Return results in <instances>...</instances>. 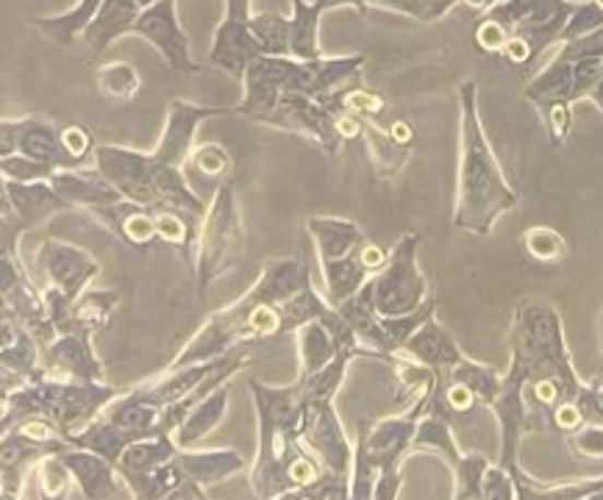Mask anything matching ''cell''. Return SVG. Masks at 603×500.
Instances as JSON below:
<instances>
[{
    "label": "cell",
    "mask_w": 603,
    "mask_h": 500,
    "mask_svg": "<svg viewBox=\"0 0 603 500\" xmlns=\"http://www.w3.org/2000/svg\"><path fill=\"white\" fill-rule=\"evenodd\" d=\"M512 359L525 370V406L531 428L548 422L559 406L574 403L584 381L567 350L561 314L548 300H529L515 311Z\"/></svg>",
    "instance_id": "1"
},
{
    "label": "cell",
    "mask_w": 603,
    "mask_h": 500,
    "mask_svg": "<svg viewBox=\"0 0 603 500\" xmlns=\"http://www.w3.org/2000/svg\"><path fill=\"white\" fill-rule=\"evenodd\" d=\"M462 109V142H459V181L453 226L464 234L489 237L495 223L520 203V192L500 167L482 117H478V86L464 81L459 90Z\"/></svg>",
    "instance_id": "2"
},
{
    "label": "cell",
    "mask_w": 603,
    "mask_h": 500,
    "mask_svg": "<svg viewBox=\"0 0 603 500\" xmlns=\"http://www.w3.org/2000/svg\"><path fill=\"white\" fill-rule=\"evenodd\" d=\"M257 397L259 448L257 462L250 467V489L259 500H275L289 492V467L309 448L300 442V392L293 386H270L250 381Z\"/></svg>",
    "instance_id": "3"
},
{
    "label": "cell",
    "mask_w": 603,
    "mask_h": 500,
    "mask_svg": "<svg viewBox=\"0 0 603 500\" xmlns=\"http://www.w3.org/2000/svg\"><path fill=\"white\" fill-rule=\"evenodd\" d=\"M601 70L603 59H565L556 53L548 68L540 70L525 84L523 95L543 117L551 147H565L570 129H574V104L590 100Z\"/></svg>",
    "instance_id": "4"
},
{
    "label": "cell",
    "mask_w": 603,
    "mask_h": 500,
    "mask_svg": "<svg viewBox=\"0 0 603 500\" xmlns=\"http://www.w3.org/2000/svg\"><path fill=\"white\" fill-rule=\"evenodd\" d=\"M243 248L245 226L237 206V190H234L232 181H220L214 201L209 203L206 214H203L196 242V257H192L198 289L206 293L214 281L232 273L239 264V259H243Z\"/></svg>",
    "instance_id": "5"
},
{
    "label": "cell",
    "mask_w": 603,
    "mask_h": 500,
    "mask_svg": "<svg viewBox=\"0 0 603 500\" xmlns=\"http://www.w3.org/2000/svg\"><path fill=\"white\" fill-rule=\"evenodd\" d=\"M417 248L421 237L403 234L385 267L362 287L378 318H406L428 300V281L417 267Z\"/></svg>",
    "instance_id": "6"
},
{
    "label": "cell",
    "mask_w": 603,
    "mask_h": 500,
    "mask_svg": "<svg viewBox=\"0 0 603 500\" xmlns=\"http://www.w3.org/2000/svg\"><path fill=\"white\" fill-rule=\"evenodd\" d=\"M45 267L50 273V289L45 293V303H48L50 323L59 331L70 306L86 293V284L98 275L100 267L90 253H84L75 245L56 242V239L45 242Z\"/></svg>",
    "instance_id": "7"
},
{
    "label": "cell",
    "mask_w": 603,
    "mask_h": 500,
    "mask_svg": "<svg viewBox=\"0 0 603 500\" xmlns=\"http://www.w3.org/2000/svg\"><path fill=\"white\" fill-rule=\"evenodd\" d=\"M576 7L579 3H574V0H500L475 23L473 39L484 53H500L515 28L525 23L570 17Z\"/></svg>",
    "instance_id": "8"
},
{
    "label": "cell",
    "mask_w": 603,
    "mask_h": 500,
    "mask_svg": "<svg viewBox=\"0 0 603 500\" xmlns=\"http://www.w3.org/2000/svg\"><path fill=\"white\" fill-rule=\"evenodd\" d=\"M134 34H140L147 43L156 45L158 53L165 56V61L176 73L192 75L201 70V64L192 61V56H189L187 34H184L176 17V0H156L153 7L142 9L140 17H137Z\"/></svg>",
    "instance_id": "9"
},
{
    "label": "cell",
    "mask_w": 603,
    "mask_h": 500,
    "mask_svg": "<svg viewBox=\"0 0 603 500\" xmlns=\"http://www.w3.org/2000/svg\"><path fill=\"white\" fill-rule=\"evenodd\" d=\"M306 228H309L311 239H315L320 267H326V264L351 262V259L359 257L362 250L367 248V242H370L356 223L342 221V217H326V214L309 217Z\"/></svg>",
    "instance_id": "10"
},
{
    "label": "cell",
    "mask_w": 603,
    "mask_h": 500,
    "mask_svg": "<svg viewBox=\"0 0 603 500\" xmlns=\"http://www.w3.org/2000/svg\"><path fill=\"white\" fill-rule=\"evenodd\" d=\"M50 187L61 195L68 206H81L86 212L122 201L120 192L104 178L98 167H70L50 176Z\"/></svg>",
    "instance_id": "11"
},
{
    "label": "cell",
    "mask_w": 603,
    "mask_h": 500,
    "mask_svg": "<svg viewBox=\"0 0 603 500\" xmlns=\"http://www.w3.org/2000/svg\"><path fill=\"white\" fill-rule=\"evenodd\" d=\"M259 56H264V48L257 39V34H253V28H250V20H245V23L223 20V25L217 28V37H214L209 61L243 79L250 61H257Z\"/></svg>",
    "instance_id": "12"
},
{
    "label": "cell",
    "mask_w": 603,
    "mask_h": 500,
    "mask_svg": "<svg viewBox=\"0 0 603 500\" xmlns=\"http://www.w3.org/2000/svg\"><path fill=\"white\" fill-rule=\"evenodd\" d=\"M61 462L68 464L70 476L79 484L86 500H111L120 492V473L111 462L92 451H81V448H70V451L59 453Z\"/></svg>",
    "instance_id": "13"
},
{
    "label": "cell",
    "mask_w": 603,
    "mask_h": 500,
    "mask_svg": "<svg viewBox=\"0 0 603 500\" xmlns=\"http://www.w3.org/2000/svg\"><path fill=\"white\" fill-rule=\"evenodd\" d=\"M401 354L412 356V359L421 361L423 367H428V370L434 372L451 370L457 361L464 359L462 348H459L457 342H453V336L437 323V318L423 323L415 334L409 336V340L403 342Z\"/></svg>",
    "instance_id": "14"
},
{
    "label": "cell",
    "mask_w": 603,
    "mask_h": 500,
    "mask_svg": "<svg viewBox=\"0 0 603 500\" xmlns=\"http://www.w3.org/2000/svg\"><path fill=\"white\" fill-rule=\"evenodd\" d=\"M50 367L59 372L61 379L73 381H104V367L95 359L86 334H59L48 345Z\"/></svg>",
    "instance_id": "15"
},
{
    "label": "cell",
    "mask_w": 603,
    "mask_h": 500,
    "mask_svg": "<svg viewBox=\"0 0 603 500\" xmlns=\"http://www.w3.org/2000/svg\"><path fill=\"white\" fill-rule=\"evenodd\" d=\"M92 217L100 221L104 226H109L111 231L120 234L122 239L134 248H145V245L156 242V217L147 206H140V203L131 201H117L111 206L92 209Z\"/></svg>",
    "instance_id": "16"
},
{
    "label": "cell",
    "mask_w": 603,
    "mask_h": 500,
    "mask_svg": "<svg viewBox=\"0 0 603 500\" xmlns=\"http://www.w3.org/2000/svg\"><path fill=\"white\" fill-rule=\"evenodd\" d=\"M140 12L142 9L137 7V0H104L98 14H95V20H92L90 28L84 31V37L81 39L90 45L95 56L104 53L115 39L126 37V34H134Z\"/></svg>",
    "instance_id": "17"
},
{
    "label": "cell",
    "mask_w": 603,
    "mask_h": 500,
    "mask_svg": "<svg viewBox=\"0 0 603 500\" xmlns=\"http://www.w3.org/2000/svg\"><path fill=\"white\" fill-rule=\"evenodd\" d=\"M228 395H232V386L223 384L214 392H209L203 401H198L192 409L184 415V420L178 422V428L173 431V442L178 445V451H189L198 440H203L209 431L217 428V422L223 420L228 409Z\"/></svg>",
    "instance_id": "18"
},
{
    "label": "cell",
    "mask_w": 603,
    "mask_h": 500,
    "mask_svg": "<svg viewBox=\"0 0 603 500\" xmlns=\"http://www.w3.org/2000/svg\"><path fill=\"white\" fill-rule=\"evenodd\" d=\"M176 462L181 464L184 476L192 478L201 487L226 481L228 476L239 473L245 467V459L232 448H212V451H178Z\"/></svg>",
    "instance_id": "19"
},
{
    "label": "cell",
    "mask_w": 603,
    "mask_h": 500,
    "mask_svg": "<svg viewBox=\"0 0 603 500\" xmlns=\"http://www.w3.org/2000/svg\"><path fill=\"white\" fill-rule=\"evenodd\" d=\"M178 456V445L173 442V433H156V437H145V440L131 442L122 456L117 459V473L126 484L134 478L147 476L151 471L162 467V464L173 462Z\"/></svg>",
    "instance_id": "20"
},
{
    "label": "cell",
    "mask_w": 603,
    "mask_h": 500,
    "mask_svg": "<svg viewBox=\"0 0 603 500\" xmlns=\"http://www.w3.org/2000/svg\"><path fill=\"white\" fill-rule=\"evenodd\" d=\"M117 306V293H92L86 289L73 306H70L68 318L59 325V334H86L92 336L100 331L109 320V314Z\"/></svg>",
    "instance_id": "21"
},
{
    "label": "cell",
    "mask_w": 603,
    "mask_h": 500,
    "mask_svg": "<svg viewBox=\"0 0 603 500\" xmlns=\"http://www.w3.org/2000/svg\"><path fill=\"white\" fill-rule=\"evenodd\" d=\"M298 350H300V379L311 376V372L323 370L329 361H334V356L340 354L342 348L340 340L334 336V331L326 323H306L300 325L298 331Z\"/></svg>",
    "instance_id": "22"
},
{
    "label": "cell",
    "mask_w": 603,
    "mask_h": 500,
    "mask_svg": "<svg viewBox=\"0 0 603 500\" xmlns=\"http://www.w3.org/2000/svg\"><path fill=\"white\" fill-rule=\"evenodd\" d=\"M437 376L439 379L451 381V384L464 386V390L478 401V406H493L495 397H498L500 392V381H504V376H498L493 367L478 365V361L468 359V356H464L462 361H457L451 370L437 372Z\"/></svg>",
    "instance_id": "23"
},
{
    "label": "cell",
    "mask_w": 603,
    "mask_h": 500,
    "mask_svg": "<svg viewBox=\"0 0 603 500\" xmlns=\"http://www.w3.org/2000/svg\"><path fill=\"white\" fill-rule=\"evenodd\" d=\"M100 3H104V0H79V7H75L70 14H61V17H54V20H39L37 25H43L45 34L56 37L59 43L73 45L75 39L84 37V31L90 28V23L95 20Z\"/></svg>",
    "instance_id": "24"
},
{
    "label": "cell",
    "mask_w": 603,
    "mask_h": 500,
    "mask_svg": "<svg viewBox=\"0 0 603 500\" xmlns=\"http://www.w3.org/2000/svg\"><path fill=\"white\" fill-rule=\"evenodd\" d=\"M140 86V70L129 61H115V64H106V68L98 70V92L106 100L122 104V100L137 98Z\"/></svg>",
    "instance_id": "25"
},
{
    "label": "cell",
    "mask_w": 603,
    "mask_h": 500,
    "mask_svg": "<svg viewBox=\"0 0 603 500\" xmlns=\"http://www.w3.org/2000/svg\"><path fill=\"white\" fill-rule=\"evenodd\" d=\"M489 462L482 453H462L457 464H453V476H457V487H453V500H484V473H487Z\"/></svg>",
    "instance_id": "26"
},
{
    "label": "cell",
    "mask_w": 603,
    "mask_h": 500,
    "mask_svg": "<svg viewBox=\"0 0 603 500\" xmlns=\"http://www.w3.org/2000/svg\"><path fill=\"white\" fill-rule=\"evenodd\" d=\"M250 28H253L259 43H262L264 56H289V37H293L289 17L257 14V17H250Z\"/></svg>",
    "instance_id": "27"
},
{
    "label": "cell",
    "mask_w": 603,
    "mask_h": 500,
    "mask_svg": "<svg viewBox=\"0 0 603 500\" xmlns=\"http://www.w3.org/2000/svg\"><path fill=\"white\" fill-rule=\"evenodd\" d=\"M523 248L531 259H536V262H545V264L561 262V259L567 257L565 237H561L556 228H548V226L525 228Z\"/></svg>",
    "instance_id": "28"
},
{
    "label": "cell",
    "mask_w": 603,
    "mask_h": 500,
    "mask_svg": "<svg viewBox=\"0 0 603 500\" xmlns=\"http://www.w3.org/2000/svg\"><path fill=\"white\" fill-rule=\"evenodd\" d=\"M189 162L209 181H226V176L232 172V153L223 145H217V142H206V145L196 147Z\"/></svg>",
    "instance_id": "29"
},
{
    "label": "cell",
    "mask_w": 603,
    "mask_h": 500,
    "mask_svg": "<svg viewBox=\"0 0 603 500\" xmlns=\"http://www.w3.org/2000/svg\"><path fill=\"white\" fill-rule=\"evenodd\" d=\"M73 476H70L68 464L61 462V456H48L39 464V484H43V498L45 500H64L68 498V489Z\"/></svg>",
    "instance_id": "30"
},
{
    "label": "cell",
    "mask_w": 603,
    "mask_h": 500,
    "mask_svg": "<svg viewBox=\"0 0 603 500\" xmlns=\"http://www.w3.org/2000/svg\"><path fill=\"white\" fill-rule=\"evenodd\" d=\"M567 445L587 462H603V426H581L579 431L567 433Z\"/></svg>",
    "instance_id": "31"
},
{
    "label": "cell",
    "mask_w": 603,
    "mask_h": 500,
    "mask_svg": "<svg viewBox=\"0 0 603 500\" xmlns=\"http://www.w3.org/2000/svg\"><path fill=\"white\" fill-rule=\"evenodd\" d=\"M576 409H579L584 426H603V384L601 381H584L576 395Z\"/></svg>",
    "instance_id": "32"
},
{
    "label": "cell",
    "mask_w": 603,
    "mask_h": 500,
    "mask_svg": "<svg viewBox=\"0 0 603 500\" xmlns=\"http://www.w3.org/2000/svg\"><path fill=\"white\" fill-rule=\"evenodd\" d=\"M484 500H515V478L500 464H489L484 473Z\"/></svg>",
    "instance_id": "33"
},
{
    "label": "cell",
    "mask_w": 603,
    "mask_h": 500,
    "mask_svg": "<svg viewBox=\"0 0 603 500\" xmlns=\"http://www.w3.org/2000/svg\"><path fill=\"white\" fill-rule=\"evenodd\" d=\"M61 145H64V151H68L79 165L90 156L92 151H95L92 134L84 129V126H70V129L61 131Z\"/></svg>",
    "instance_id": "34"
},
{
    "label": "cell",
    "mask_w": 603,
    "mask_h": 500,
    "mask_svg": "<svg viewBox=\"0 0 603 500\" xmlns=\"http://www.w3.org/2000/svg\"><path fill=\"white\" fill-rule=\"evenodd\" d=\"M203 489H206V487L196 484V481H192V478H184V481L178 484V487H173L170 492L162 495V498H158V500H206Z\"/></svg>",
    "instance_id": "35"
},
{
    "label": "cell",
    "mask_w": 603,
    "mask_h": 500,
    "mask_svg": "<svg viewBox=\"0 0 603 500\" xmlns=\"http://www.w3.org/2000/svg\"><path fill=\"white\" fill-rule=\"evenodd\" d=\"M590 100L598 106V109H601V115H603V70H601V79H598V84L592 86Z\"/></svg>",
    "instance_id": "36"
},
{
    "label": "cell",
    "mask_w": 603,
    "mask_h": 500,
    "mask_svg": "<svg viewBox=\"0 0 603 500\" xmlns=\"http://www.w3.org/2000/svg\"><path fill=\"white\" fill-rule=\"evenodd\" d=\"M584 500H603V487L595 489V492H592V495H587Z\"/></svg>",
    "instance_id": "37"
},
{
    "label": "cell",
    "mask_w": 603,
    "mask_h": 500,
    "mask_svg": "<svg viewBox=\"0 0 603 500\" xmlns=\"http://www.w3.org/2000/svg\"><path fill=\"white\" fill-rule=\"evenodd\" d=\"M153 3H156V0H137V7H140V9H147V7H153Z\"/></svg>",
    "instance_id": "38"
},
{
    "label": "cell",
    "mask_w": 603,
    "mask_h": 500,
    "mask_svg": "<svg viewBox=\"0 0 603 500\" xmlns=\"http://www.w3.org/2000/svg\"><path fill=\"white\" fill-rule=\"evenodd\" d=\"M137 500H142V498H137Z\"/></svg>",
    "instance_id": "39"
},
{
    "label": "cell",
    "mask_w": 603,
    "mask_h": 500,
    "mask_svg": "<svg viewBox=\"0 0 603 500\" xmlns=\"http://www.w3.org/2000/svg\"><path fill=\"white\" fill-rule=\"evenodd\" d=\"M498 3H500V0H498Z\"/></svg>",
    "instance_id": "40"
}]
</instances>
